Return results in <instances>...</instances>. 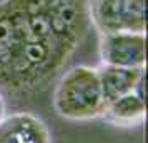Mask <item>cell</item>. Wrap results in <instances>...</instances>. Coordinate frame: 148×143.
I'll return each instance as SVG.
<instances>
[{"instance_id":"cell-1","label":"cell","mask_w":148,"mask_h":143,"mask_svg":"<svg viewBox=\"0 0 148 143\" xmlns=\"http://www.w3.org/2000/svg\"><path fill=\"white\" fill-rule=\"evenodd\" d=\"M68 58L40 42L20 0H0V88L30 95L47 88Z\"/></svg>"},{"instance_id":"cell-7","label":"cell","mask_w":148,"mask_h":143,"mask_svg":"<svg viewBox=\"0 0 148 143\" xmlns=\"http://www.w3.org/2000/svg\"><path fill=\"white\" fill-rule=\"evenodd\" d=\"M97 73L107 103L133 92L138 83L145 80V68L113 67L100 63L97 67Z\"/></svg>"},{"instance_id":"cell-3","label":"cell","mask_w":148,"mask_h":143,"mask_svg":"<svg viewBox=\"0 0 148 143\" xmlns=\"http://www.w3.org/2000/svg\"><path fill=\"white\" fill-rule=\"evenodd\" d=\"M90 25L98 34L147 32V0H88Z\"/></svg>"},{"instance_id":"cell-6","label":"cell","mask_w":148,"mask_h":143,"mask_svg":"<svg viewBox=\"0 0 148 143\" xmlns=\"http://www.w3.org/2000/svg\"><path fill=\"white\" fill-rule=\"evenodd\" d=\"M147 105H145V80L138 83V87L127 95L107 103L101 118L115 127H138L145 122Z\"/></svg>"},{"instance_id":"cell-4","label":"cell","mask_w":148,"mask_h":143,"mask_svg":"<svg viewBox=\"0 0 148 143\" xmlns=\"http://www.w3.org/2000/svg\"><path fill=\"white\" fill-rule=\"evenodd\" d=\"M103 65L127 68H145L147 65V35L135 32L101 34L98 42Z\"/></svg>"},{"instance_id":"cell-2","label":"cell","mask_w":148,"mask_h":143,"mask_svg":"<svg viewBox=\"0 0 148 143\" xmlns=\"http://www.w3.org/2000/svg\"><path fill=\"white\" fill-rule=\"evenodd\" d=\"M107 107L97 68L77 65L62 73L53 90V108L57 115L72 122L101 118Z\"/></svg>"},{"instance_id":"cell-5","label":"cell","mask_w":148,"mask_h":143,"mask_svg":"<svg viewBox=\"0 0 148 143\" xmlns=\"http://www.w3.org/2000/svg\"><path fill=\"white\" fill-rule=\"evenodd\" d=\"M0 143H50V131L38 116L18 112L0 120Z\"/></svg>"},{"instance_id":"cell-8","label":"cell","mask_w":148,"mask_h":143,"mask_svg":"<svg viewBox=\"0 0 148 143\" xmlns=\"http://www.w3.org/2000/svg\"><path fill=\"white\" fill-rule=\"evenodd\" d=\"M5 116V102H3V96H2V92H0V120Z\"/></svg>"}]
</instances>
